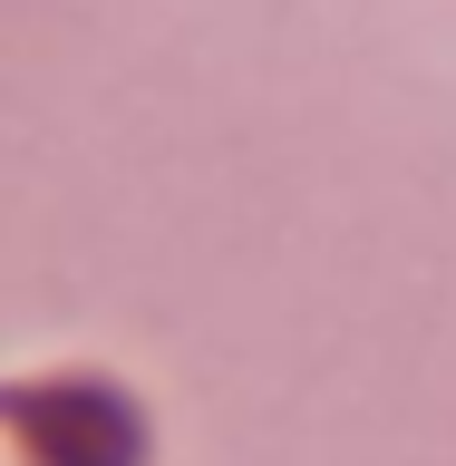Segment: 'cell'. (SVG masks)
Returning a JSON list of instances; mask_svg holds the SVG:
<instances>
[{
  "label": "cell",
  "mask_w": 456,
  "mask_h": 466,
  "mask_svg": "<svg viewBox=\"0 0 456 466\" xmlns=\"http://www.w3.org/2000/svg\"><path fill=\"white\" fill-rule=\"evenodd\" d=\"M20 447H29V466H127L137 457V418L107 389H29Z\"/></svg>",
  "instance_id": "6da1fadb"
}]
</instances>
